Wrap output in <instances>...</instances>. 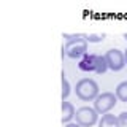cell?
Instances as JSON below:
<instances>
[{"label": "cell", "instance_id": "obj_1", "mask_svg": "<svg viewBox=\"0 0 127 127\" xmlns=\"http://www.w3.org/2000/svg\"><path fill=\"white\" fill-rule=\"evenodd\" d=\"M75 92H76V97L83 102H91L95 100L98 94V84L91 78H83L76 83V87H75Z\"/></svg>", "mask_w": 127, "mask_h": 127}, {"label": "cell", "instance_id": "obj_2", "mask_svg": "<svg viewBox=\"0 0 127 127\" xmlns=\"http://www.w3.org/2000/svg\"><path fill=\"white\" fill-rule=\"evenodd\" d=\"M118 103V98L114 92H102L95 97L94 100V110L97 111V114H106L110 113V110H113Z\"/></svg>", "mask_w": 127, "mask_h": 127}, {"label": "cell", "instance_id": "obj_3", "mask_svg": "<svg viewBox=\"0 0 127 127\" xmlns=\"http://www.w3.org/2000/svg\"><path fill=\"white\" fill-rule=\"evenodd\" d=\"M75 119L76 124L81 127H92L98 122V114L91 106H81L75 111Z\"/></svg>", "mask_w": 127, "mask_h": 127}, {"label": "cell", "instance_id": "obj_4", "mask_svg": "<svg viewBox=\"0 0 127 127\" xmlns=\"http://www.w3.org/2000/svg\"><path fill=\"white\" fill-rule=\"evenodd\" d=\"M64 53L71 59H81L84 54H87V43L83 38L76 40V41H67L65 48H64Z\"/></svg>", "mask_w": 127, "mask_h": 127}, {"label": "cell", "instance_id": "obj_5", "mask_svg": "<svg viewBox=\"0 0 127 127\" xmlns=\"http://www.w3.org/2000/svg\"><path fill=\"white\" fill-rule=\"evenodd\" d=\"M105 59H106V65H108L110 70L113 71H119L126 67V61H124V53L119 49H108L105 54Z\"/></svg>", "mask_w": 127, "mask_h": 127}, {"label": "cell", "instance_id": "obj_6", "mask_svg": "<svg viewBox=\"0 0 127 127\" xmlns=\"http://www.w3.org/2000/svg\"><path fill=\"white\" fill-rule=\"evenodd\" d=\"M95 62H97V54H84L79 59V70L83 71H95Z\"/></svg>", "mask_w": 127, "mask_h": 127}, {"label": "cell", "instance_id": "obj_7", "mask_svg": "<svg viewBox=\"0 0 127 127\" xmlns=\"http://www.w3.org/2000/svg\"><path fill=\"white\" fill-rule=\"evenodd\" d=\"M75 106H73V103L71 102H67V100H64L62 102V124H68V122H71L75 119Z\"/></svg>", "mask_w": 127, "mask_h": 127}, {"label": "cell", "instance_id": "obj_8", "mask_svg": "<svg viewBox=\"0 0 127 127\" xmlns=\"http://www.w3.org/2000/svg\"><path fill=\"white\" fill-rule=\"evenodd\" d=\"M98 127H119L118 124V116L111 113L102 114V118L98 119Z\"/></svg>", "mask_w": 127, "mask_h": 127}, {"label": "cell", "instance_id": "obj_9", "mask_svg": "<svg viewBox=\"0 0 127 127\" xmlns=\"http://www.w3.org/2000/svg\"><path fill=\"white\" fill-rule=\"evenodd\" d=\"M114 95L119 102L127 103V81H122L116 86V91H114Z\"/></svg>", "mask_w": 127, "mask_h": 127}, {"label": "cell", "instance_id": "obj_10", "mask_svg": "<svg viewBox=\"0 0 127 127\" xmlns=\"http://www.w3.org/2000/svg\"><path fill=\"white\" fill-rule=\"evenodd\" d=\"M61 83H62V102H64V100L68 98V95L71 92V86H70V83H68V79H67V76H65L64 71L61 75Z\"/></svg>", "mask_w": 127, "mask_h": 127}, {"label": "cell", "instance_id": "obj_11", "mask_svg": "<svg viewBox=\"0 0 127 127\" xmlns=\"http://www.w3.org/2000/svg\"><path fill=\"white\" fill-rule=\"evenodd\" d=\"M106 70H108V65H106L105 56H97V62H95V73H97V75H103Z\"/></svg>", "mask_w": 127, "mask_h": 127}, {"label": "cell", "instance_id": "obj_12", "mask_svg": "<svg viewBox=\"0 0 127 127\" xmlns=\"http://www.w3.org/2000/svg\"><path fill=\"white\" fill-rule=\"evenodd\" d=\"M105 40V33H84V41L86 43H100Z\"/></svg>", "mask_w": 127, "mask_h": 127}, {"label": "cell", "instance_id": "obj_13", "mask_svg": "<svg viewBox=\"0 0 127 127\" xmlns=\"http://www.w3.org/2000/svg\"><path fill=\"white\" fill-rule=\"evenodd\" d=\"M67 41H76V40H84V33H64L62 35Z\"/></svg>", "mask_w": 127, "mask_h": 127}, {"label": "cell", "instance_id": "obj_14", "mask_svg": "<svg viewBox=\"0 0 127 127\" xmlns=\"http://www.w3.org/2000/svg\"><path fill=\"white\" fill-rule=\"evenodd\" d=\"M118 124L119 127H127V111H122L121 114H118Z\"/></svg>", "mask_w": 127, "mask_h": 127}, {"label": "cell", "instance_id": "obj_15", "mask_svg": "<svg viewBox=\"0 0 127 127\" xmlns=\"http://www.w3.org/2000/svg\"><path fill=\"white\" fill-rule=\"evenodd\" d=\"M64 127H81V126H78V124H75V122H68V124H65Z\"/></svg>", "mask_w": 127, "mask_h": 127}, {"label": "cell", "instance_id": "obj_16", "mask_svg": "<svg viewBox=\"0 0 127 127\" xmlns=\"http://www.w3.org/2000/svg\"><path fill=\"white\" fill-rule=\"evenodd\" d=\"M124 61H126V65H127V49L124 51Z\"/></svg>", "mask_w": 127, "mask_h": 127}, {"label": "cell", "instance_id": "obj_17", "mask_svg": "<svg viewBox=\"0 0 127 127\" xmlns=\"http://www.w3.org/2000/svg\"><path fill=\"white\" fill-rule=\"evenodd\" d=\"M122 37H124V40L127 41V33H124V35H122Z\"/></svg>", "mask_w": 127, "mask_h": 127}]
</instances>
